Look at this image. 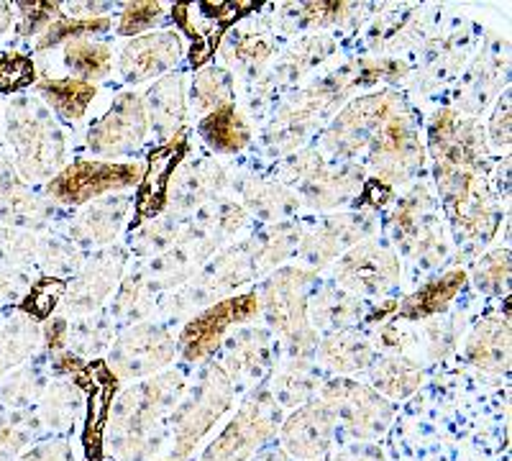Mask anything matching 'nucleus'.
I'll list each match as a JSON object with an SVG mask.
<instances>
[{"instance_id":"1a4fd4ad","label":"nucleus","mask_w":512,"mask_h":461,"mask_svg":"<svg viewBox=\"0 0 512 461\" xmlns=\"http://www.w3.org/2000/svg\"><path fill=\"white\" fill-rule=\"evenodd\" d=\"M67 65L82 77H103L111 70V52L100 44L77 41L67 49Z\"/></svg>"},{"instance_id":"20e7f679","label":"nucleus","mask_w":512,"mask_h":461,"mask_svg":"<svg viewBox=\"0 0 512 461\" xmlns=\"http://www.w3.org/2000/svg\"><path fill=\"white\" fill-rule=\"evenodd\" d=\"M180 157V146L169 144L157 149V152L149 157V175L144 177V185H141L139 193V213L141 216H154V213L162 208L164 203V187H167L169 172L177 164Z\"/></svg>"},{"instance_id":"0eeeda50","label":"nucleus","mask_w":512,"mask_h":461,"mask_svg":"<svg viewBox=\"0 0 512 461\" xmlns=\"http://www.w3.org/2000/svg\"><path fill=\"white\" fill-rule=\"evenodd\" d=\"M267 436L262 426H256V421L246 423V413L241 421H233L231 428L221 436L218 444H213V449L208 451L205 461H241L246 451L251 449L254 441Z\"/></svg>"},{"instance_id":"4468645a","label":"nucleus","mask_w":512,"mask_h":461,"mask_svg":"<svg viewBox=\"0 0 512 461\" xmlns=\"http://www.w3.org/2000/svg\"><path fill=\"white\" fill-rule=\"evenodd\" d=\"M162 6L159 3H136V6H128L126 16H123L121 34H136L144 26H152L159 18Z\"/></svg>"},{"instance_id":"ddd939ff","label":"nucleus","mask_w":512,"mask_h":461,"mask_svg":"<svg viewBox=\"0 0 512 461\" xmlns=\"http://www.w3.org/2000/svg\"><path fill=\"white\" fill-rule=\"evenodd\" d=\"M62 292H64V282H59V280L36 282L24 308L29 310V313H34V316H39V318L47 316L49 310L57 305V300L62 298Z\"/></svg>"},{"instance_id":"6e6552de","label":"nucleus","mask_w":512,"mask_h":461,"mask_svg":"<svg viewBox=\"0 0 512 461\" xmlns=\"http://www.w3.org/2000/svg\"><path fill=\"white\" fill-rule=\"evenodd\" d=\"M461 282H464V275L461 272H454V275L443 277L441 282H433L431 287H425L423 292H418L415 298L408 300L405 305V313L408 316H428V313H436L441 310L448 300L454 298L456 292H459Z\"/></svg>"},{"instance_id":"39448f33","label":"nucleus","mask_w":512,"mask_h":461,"mask_svg":"<svg viewBox=\"0 0 512 461\" xmlns=\"http://www.w3.org/2000/svg\"><path fill=\"white\" fill-rule=\"evenodd\" d=\"M328 433H331V421H328L326 415L305 410L297 418H292L285 431V438L297 456H315L326 449Z\"/></svg>"},{"instance_id":"423d86ee","label":"nucleus","mask_w":512,"mask_h":461,"mask_svg":"<svg viewBox=\"0 0 512 461\" xmlns=\"http://www.w3.org/2000/svg\"><path fill=\"white\" fill-rule=\"evenodd\" d=\"M41 93L64 118H80L95 95V88L85 80H52L41 85Z\"/></svg>"},{"instance_id":"9d476101","label":"nucleus","mask_w":512,"mask_h":461,"mask_svg":"<svg viewBox=\"0 0 512 461\" xmlns=\"http://www.w3.org/2000/svg\"><path fill=\"white\" fill-rule=\"evenodd\" d=\"M203 134L210 144L218 146V149H226V152L239 149L246 141V129L241 126L239 116H233V111L213 113V116L203 123Z\"/></svg>"},{"instance_id":"f8f14e48","label":"nucleus","mask_w":512,"mask_h":461,"mask_svg":"<svg viewBox=\"0 0 512 461\" xmlns=\"http://www.w3.org/2000/svg\"><path fill=\"white\" fill-rule=\"evenodd\" d=\"M34 80V65L21 54L0 59V90H18Z\"/></svg>"},{"instance_id":"f03ea898","label":"nucleus","mask_w":512,"mask_h":461,"mask_svg":"<svg viewBox=\"0 0 512 461\" xmlns=\"http://www.w3.org/2000/svg\"><path fill=\"white\" fill-rule=\"evenodd\" d=\"M254 310H256L254 298L226 300V303H221L218 308L208 310V313L200 316L192 326H187L185 336H182L185 354L190 356V359L208 354V351L218 344L221 333L226 331L233 321H244V318H249Z\"/></svg>"},{"instance_id":"9b49d317","label":"nucleus","mask_w":512,"mask_h":461,"mask_svg":"<svg viewBox=\"0 0 512 461\" xmlns=\"http://www.w3.org/2000/svg\"><path fill=\"white\" fill-rule=\"evenodd\" d=\"M108 29V21L105 18H90V21H82V18H62L57 24H52L47 29V36L39 41V47H49V44H57L59 39H67V36H82L88 31H103Z\"/></svg>"},{"instance_id":"2eb2a0df","label":"nucleus","mask_w":512,"mask_h":461,"mask_svg":"<svg viewBox=\"0 0 512 461\" xmlns=\"http://www.w3.org/2000/svg\"><path fill=\"white\" fill-rule=\"evenodd\" d=\"M62 333H64V321H54L52 326H49V344L52 346L62 344Z\"/></svg>"},{"instance_id":"7ed1b4c3","label":"nucleus","mask_w":512,"mask_h":461,"mask_svg":"<svg viewBox=\"0 0 512 461\" xmlns=\"http://www.w3.org/2000/svg\"><path fill=\"white\" fill-rule=\"evenodd\" d=\"M77 380H80L82 387L90 390V418L88 431H85V446H88L90 456H100V431H103L108 403H111L113 392H116V380L100 364L90 367L88 372H82Z\"/></svg>"},{"instance_id":"f257e3e1","label":"nucleus","mask_w":512,"mask_h":461,"mask_svg":"<svg viewBox=\"0 0 512 461\" xmlns=\"http://www.w3.org/2000/svg\"><path fill=\"white\" fill-rule=\"evenodd\" d=\"M139 177L136 164H103V162H77L64 172L49 190L67 203H82L93 195L105 193L111 187H121Z\"/></svg>"}]
</instances>
